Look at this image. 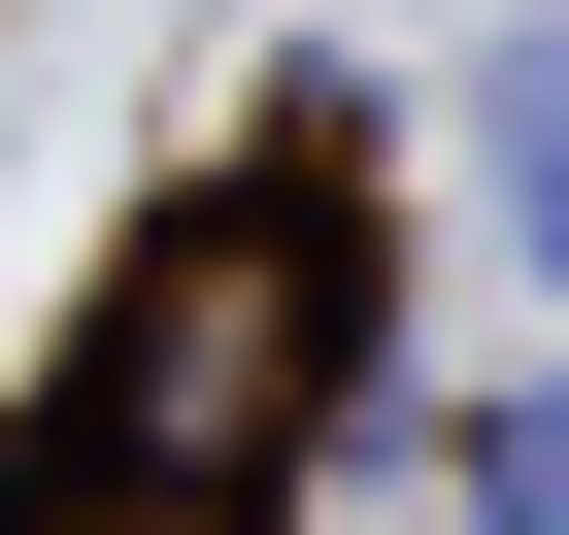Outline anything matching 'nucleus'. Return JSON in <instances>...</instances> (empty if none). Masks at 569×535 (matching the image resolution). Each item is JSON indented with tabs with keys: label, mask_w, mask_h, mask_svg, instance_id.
<instances>
[{
	"label": "nucleus",
	"mask_w": 569,
	"mask_h": 535,
	"mask_svg": "<svg viewBox=\"0 0 569 535\" xmlns=\"http://www.w3.org/2000/svg\"><path fill=\"white\" fill-rule=\"evenodd\" d=\"M469 535H569V369H536V402H469Z\"/></svg>",
	"instance_id": "7ed1b4c3"
},
{
	"label": "nucleus",
	"mask_w": 569,
	"mask_h": 535,
	"mask_svg": "<svg viewBox=\"0 0 569 535\" xmlns=\"http://www.w3.org/2000/svg\"><path fill=\"white\" fill-rule=\"evenodd\" d=\"M302 402H336V201L234 168V201H168V234L101 268L68 468H134V502H268V435H302Z\"/></svg>",
	"instance_id": "f257e3e1"
},
{
	"label": "nucleus",
	"mask_w": 569,
	"mask_h": 535,
	"mask_svg": "<svg viewBox=\"0 0 569 535\" xmlns=\"http://www.w3.org/2000/svg\"><path fill=\"white\" fill-rule=\"evenodd\" d=\"M502 268H536V302H569V34L502 68Z\"/></svg>",
	"instance_id": "f03ea898"
},
{
	"label": "nucleus",
	"mask_w": 569,
	"mask_h": 535,
	"mask_svg": "<svg viewBox=\"0 0 569 535\" xmlns=\"http://www.w3.org/2000/svg\"><path fill=\"white\" fill-rule=\"evenodd\" d=\"M0 535H201V502H134V468H34V502H0Z\"/></svg>",
	"instance_id": "20e7f679"
}]
</instances>
